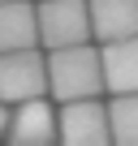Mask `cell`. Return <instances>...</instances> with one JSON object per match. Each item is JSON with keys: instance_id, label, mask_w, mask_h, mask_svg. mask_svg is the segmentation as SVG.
<instances>
[{"instance_id": "1", "label": "cell", "mask_w": 138, "mask_h": 146, "mask_svg": "<svg viewBox=\"0 0 138 146\" xmlns=\"http://www.w3.org/2000/svg\"><path fill=\"white\" fill-rule=\"evenodd\" d=\"M48 95L60 99V103L104 95V60H99V52L91 43L48 47Z\"/></svg>"}, {"instance_id": "2", "label": "cell", "mask_w": 138, "mask_h": 146, "mask_svg": "<svg viewBox=\"0 0 138 146\" xmlns=\"http://www.w3.org/2000/svg\"><path fill=\"white\" fill-rule=\"evenodd\" d=\"M48 95V56L39 47H17V52H0V103H22Z\"/></svg>"}, {"instance_id": "3", "label": "cell", "mask_w": 138, "mask_h": 146, "mask_svg": "<svg viewBox=\"0 0 138 146\" xmlns=\"http://www.w3.org/2000/svg\"><path fill=\"white\" fill-rule=\"evenodd\" d=\"M56 137L65 146H104V142H112L108 108L99 103V95L60 103V112H56Z\"/></svg>"}, {"instance_id": "4", "label": "cell", "mask_w": 138, "mask_h": 146, "mask_svg": "<svg viewBox=\"0 0 138 146\" xmlns=\"http://www.w3.org/2000/svg\"><path fill=\"white\" fill-rule=\"evenodd\" d=\"M39 43H48V47L91 43L86 0H39Z\"/></svg>"}, {"instance_id": "5", "label": "cell", "mask_w": 138, "mask_h": 146, "mask_svg": "<svg viewBox=\"0 0 138 146\" xmlns=\"http://www.w3.org/2000/svg\"><path fill=\"white\" fill-rule=\"evenodd\" d=\"M9 142L13 146H48V142H56V112H52V103L43 95L13 103V112H9Z\"/></svg>"}, {"instance_id": "6", "label": "cell", "mask_w": 138, "mask_h": 146, "mask_svg": "<svg viewBox=\"0 0 138 146\" xmlns=\"http://www.w3.org/2000/svg\"><path fill=\"white\" fill-rule=\"evenodd\" d=\"M99 60H104V90H112V95L138 90V35L104 43Z\"/></svg>"}, {"instance_id": "7", "label": "cell", "mask_w": 138, "mask_h": 146, "mask_svg": "<svg viewBox=\"0 0 138 146\" xmlns=\"http://www.w3.org/2000/svg\"><path fill=\"white\" fill-rule=\"evenodd\" d=\"M91 9V39L112 43L138 35V0H86Z\"/></svg>"}, {"instance_id": "8", "label": "cell", "mask_w": 138, "mask_h": 146, "mask_svg": "<svg viewBox=\"0 0 138 146\" xmlns=\"http://www.w3.org/2000/svg\"><path fill=\"white\" fill-rule=\"evenodd\" d=\"M39 43V9L30 0H0V52Z\"/></svg>"}, {"instance_id": "9", "label": "cell", "mask_w": 138, "mask_h": 146, "mask_svg": "<svg viewBox=\"0 0 138 146\" xmlns=\"http://www.w3.org/2000/svg\"><path fill=\"white\" fill-rule=\"evenodd\" d=\"M108 125H112V142L138 146V90L112 95V103H108Z\"/></svg>"}, {"instance_id": "10", "label": "cell", "mask_w": 138, "mask_h": 146, "mask_svg": "<svg viewBox=\"0 0 138 146\" xmlns=\"http://www.w3.org/2000/svg\"><path fill=\"white\" fill-rule=\"evenodd\" d=\"M0 133H9V103H0Z\"/></svg>"}]
</instances>
